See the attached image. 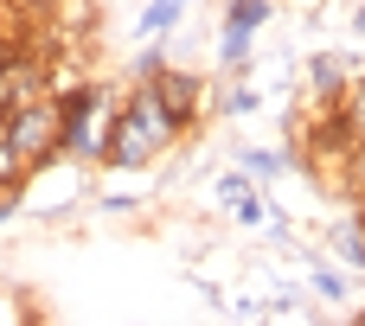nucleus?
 Returning <instances> with one entry per match:
<instances>
[{"instance_id": "obj_1", "label": "nucleus", "mask_w": 365, "mask_h": 326, "mask_svg": "<svg viewBox=\"0 0 365 326\" xmlns=\"http://www.w3.org/2000/svg\"><path fill=\"white\" fill-rule=\"evenodd\" d=\"M173 141H180V128L167 122V109L154 102V90L135 83V90L115 102V128H109V154H103V167H115V173H141V167H154Z\"/></svg>"}, {"instance_id": "obj_2", "label": "nucleus", "mask_w": 365, "mask_h": 326, "mask_svg": "<svg viewBox=\"0 0 365 326\" xmlns=\"http://www.w3.org/2000/svg\"><path fill=\"white\" fill-rule=\"evenodd\" d=\"M0 135H6V147L26 160V173H38L45 160H64V135H58V102H51V96L6 109V115H0Z\"/></svg>"}, {"instance_id": "obj_3", "label": "nucleus", "mask_w": 365, "mask_h": 326, "mask_svg": "<svg viewBox=\"0 0 365 326\" xmlns=\"http://www.w3.org/2000/svg\"><path fill=\"white\" fill-rule=\"evenodd\" d=\"M141 83L154 90V102L167 109V122H173L180 135L199 122V109H205V77H199V70H173V64H160V70H148Z\"/></svg>"}, {"instance_id": "obj_4", "label": "nucleus", "mask_w": 365, "mask_h": 326, "mask_svg": "<svg viewBox=\"0 0 365 326\" xmlns=\"http://www.w3.org/2000/svg\"><path fill=\"white\" fill-rule=\"evenodd\" d=\"M269 19V0H231L225 6V32H218V64L225 70H244L250 64V45Z\"/></svg>"}, {"instance_id": "obj_5", "label": "nucleus", "mask_w": 365, "mask_h": 326, "mask_svg": "<svg viewBox=\"0 0 365 326\" xmlns=\"http://www.w3.org/2000/svg\"><path fill=\"white\" fill-rule=\"evenodd\" d=\"M359 77V64L353 58H340V51H321V58H308V90H302V115H321V109H334L340 102V90Z\"/></svg>"}, {"instance_id": "obj_6", "label": "nucleus", "mask_w": 365, "mask_h": 326, "mask_svg": "<svg viewBox=\"0 0 365 326\" xmlns=\"http://www.w3.org/2000/svg\"><path fill=\"white\" fill-rule=\"evenodd\" d=\"M231 218H237L244 231H263V237H282V243H289V218H282V211L263 199V186L237 192V199H231Z\"/></svg>"}, {"instance_id": "obj_7", "label": "nucleus", "mask_w": 365, "mask_h": 326, "mask_svg": "<svg viewBox=\"0 0 365 326\" xmlns=\"http://www.w3.org/2000/svg\"><path fill=\"white\" fill-rule=\"evenodd\" d=\"M237 167H244V173H250L257 186H269V179H282V173H289L295 160H289L282 147H244V160H237Z\"/></svg>"}, {"instance_id": "obj_8", "label": "nucleus", "mask_w": 365, "mask_h": 326, "mask_svg": "<svg viewBox=\"0 0 365 326\" xmlns=\"http://www.w3.org/2000/svg\"><path fill=\"white\" fill-rule=\"evenodd\" d=\"M334 115H340V128L353 135V141H365V70L340 90V102H334Z\"/></svg>"}, {"instance_id": "obj_9", "label": "nucleus", "mask_w": 365, "mask_h": 326, "mask_svg": "<svg viewBox=\"0 0 365 326\" xmlns=\"http://www.w3.org/2000/svg\"><path fill=\"white\" fill-rule=\"evenodd\" d=\"M180 13H186V0H148L141 19H135V32H141V38H160V32L180 26Z\"/></svg>"}, {"instance_id": "obj_10", "label": "nucleus", "mask_w": 365, "mask_h": 326, "mask_svg": "<svg viewBox=\"0 0 365 326\" xmlns=\"http://www.w3.org/2000/svg\"><path fill=\"white\" fill-rule=\"evenodd\" d=\"M308 282H314V295L321 301H346L353 288H346V275L334 269V263H321V256H308Z\"/></svg>"}, {"instance_id": "obj_11", "label": "nucleus", "mask_w": 365, "mask_h": 326, "mask_svg": "<svg viewBox=\"0 0 365 326\" xmlns=\"http://www.w3.org/2000/svg\"><path fill=\"white\" fill-rule=\"evenodd\" d=\"M26 179H32V173H26V160H19V154L6 147V135H0V192H19Z\"/></svg>"}, {"instance_id": "obj_12", "label": "nucleus", "mask_w": 365, "mask_h": 326, "mask_svg": "<svg viewBox=\"0 0 365 326\" xmlns=\"http://www.w3.org/2000/svg\"><path fill=\"white\" fill-rule=\"evenodd\" d=\"M334 243H340V256L365 275V224H359V231H353V224H340V231H334Z\"/></svg>"}, {"instance_id": "obj_13", "label": "nucleus", "mask_w": 365, "mask_h": 326, "mask_svg": "<svg viewBox=\"0 0 365 326\" xmlns=\"http://www.w3.org/2000/svg\"><path fill=\"white\" fill-rule=\"evenodd\" d=\"M250 186H257V179H250L244 167H237V173H218V199H225V205H231L237 192H250Z\"/></svg>"}, {"instance_id": "obj_14", "label": "nucleus", "mask_w": 365, "mask_h": 326, "mask_svg": "<svg viewBox=\"0 0 365 326\" xmlns=\"http://www.w3.org/2000/svg\"><path fill=\"white\" fill-rule=\"evenodd\" d=\"M250 109H257V90H250V83H237V90L225 96V115H250Z\"/></svg>"}, {"instance_id": "obj_15", "label": "nucleus", "mask_w": 365, "mask_h": 326, "mask_svg": "<svg viewBox=\"0 0 365 326\" xmlns=\"http://www.w3.org/2000/svg\"><path fill=\"white\" fill-rule=\"evenodd\" d=\"M0 32H32V19H26L13 0H0Z\"/></svg>"}, {"instance_id": "obj_16", "label": "nucleus", "mask_w": 365, "mask_h": 326, "mask_svg": "<svg viewBox=\"0 0 365 326\" xmlns=\"http://www.w3.org/2000/svg\"><path fill=\"white\" fill-rule=\"evenodd\" d=\"M353 32H359V38H365V6H359V13H353Z\"/></svg>"}]
</instances>
